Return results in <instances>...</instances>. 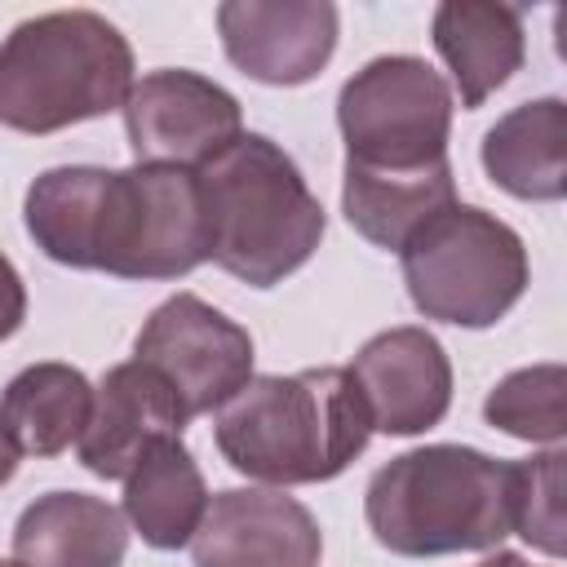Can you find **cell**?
I'll return each mask as SVG.
<instances>
[{
  "label": "cell",
  "mask_w": 567,
  "mask_h": 567,
  "mask_svg": "<svg viewBox=\"0 0 567 567\" xmlns=\"http://www.w3.org/2000/svg\"><path fill=\"white\" fill-rule=\"evenodd\" d=\"M22 221L49 261L115 279H182L213 248L199 177L177 164L44 168L27 186Z\"/></svg>",
  "instance_id": "6da1fadb"
},
{
  "label": "cell",
  "mask_w": 567,
  "mask_h": 567,
  "mask_svg": "<svg viewBox=\"0 0 567 567\" xmlns=\"http://www.w3.org/2000/svg\"><path fill=\"white\" fill-rule=\"evenodd\" d=\"M217 452L266 487L328 483L372 439V416L350 368H301L252 377L213 425Z\"/></svg>",
  "instance_id": "7a4b0ae2"
},
{
  "label": "cell",
  "mask_w": 567,
  "mask_h": 567,
  "mask_svg": "<svg viewBox=\"0 0 567 567\" xmlns=\"http://www.w3.org/2000/svg\"><path fill=\"white\" fill-rule=\"evenodd\" d=\"M208 213V261L248 288H275L301 270L323 239V204L292 155L266 133H239L195 168Z\"/></svg>",
  "instance_id": "3957f363"
},
{
  "label": "cell",
  "mask_w": 567,
  "mask_h": 567,
  "mask_svg": "<svg viewBox=\"0 0 567 567\" xmlns=\"http://www.w3.org/2000/svg\"><path fill=\"white\" fill-rule=\"evenodd\" d=\"M514 465L478 447L430 443L385 461L363 492L372 540L399 558L501 549Z\"/></svg>",
  "instance_id": "277c9868"
},
{
  "label": "cell",
  "mask_w": 567,
  "mask_h": 567,
  "mask_svg": "<svg viewBox=\"0 0 567 567\" xmlns=\"http://www.w3.org/2000/svg\"><path fill=\"white\" fill-rule=\"evenodd\" d=\"M133 49L93 9H58L18 22L0 40V124L44 137L124 106Z\"/></svg>",
  "instance_id": "5b68a950"
},
{
  "label": "cell",
  "mask_w": 567,
  "mask_h": 567,
  "mask_svg": "<svg viewBox=\"0 0 567 567\" xmlns=\"http://www.w3.org/2000/svg\"><path fill=\"white\" fill-rule=\"evenodd\" d=\"M412 306L452 328H492L527 292V248L509 221L478 204H447L403 248Z\"/></svg>",
  "instance_id": "8992f818"
},
{
  "label": "cell",
  "mask_w": 567,
  "mask_h": 567,
  "mask_svg": "<svg viewBox=\"0 0 567 567\" xmlns=\"http://www.w3.org/2000/svg\"><path fill=\"white\" fill-rule=\"evenodd\" d=\"M452 111H456L452 89L425 58L412 53L372 58L337 93L346 168L421 173L447 164Z\"/></svg>",
  "instance_id": "52a82bcc"
},
{
  "label": "cell",
  "mask_w": 567,
  "mask_h": 567,
  "mask_svg": "<svg viewBox=\"0 0 567 567\" xmlns=\"http://www.w3.org/2000/svg\"><path fill=\"white\" fill-rule=\"evenodd\" d=\"M133 359L155 368L177 394L186 421L221 412L252 381V337L195 292H177L151 310L133 337Z\"/></svg>",
  "instance_id": "ba28073f"
},
{
  "label": "cell",
  "mask_w": 567,
  "mask_h": 567,
  "mask_svg": "<svg viewBox=\"0 0 567 567\" xmlns=\"http://www.w3.org/2000/svg\"><path fill=\"white\" fill-rule=\"evenodd\" d=\"M120 111L137 164L199 168L244 133L239 97L217 80L182 66L133 80Z\"/></svg>",
  "instance_id": "9c48e42d"
},
{
  "label": "cell",
  "mask_w": 567,
  "mask_h": 567,
  "mask_svg": "<svg viewBox=\"0 0 567 567\" xmlns=\"http://www.w3.org/2000/svg\"><path fill=\"white\" fill-rule=\"evenodd\" d=\"M372 430L412 439L434 430L452 408V359L443 341L416 323L368 337L350 363Z\"/></svg>",
  "instance_id": "30bf717a"
},
{
  "label": "cell",
  "mask_w": 567,
  "mask_h": 567,
  "mask_svg": "<svg viewBox=\"0 0 567 567\" xmlns=\"http://www.w3.org/2000/svg\"><path fill=\"white\" fill-rule=\"evenodd\" d=\"M190 554L195 567H319L323 536L297 496L279 487H226L208 496Z\"/></svg>",
  "instance_id": "8fae6325"
},
{
  "label": "cell",
  "mask_w": 567,
  "mask_h": 567,
  "mask_svg": "<svg viewBox=\"0 0 567 567\" xmlns=\"http://www.w3.org/2000/svg\"><path fill=\"white\" fill-rule=\"evenodd\" d=\"M217 35L248 80L292 89L315 80L337 49V9L328 0H226Z\"/></svg>",
  "instance_id": "7c38bea8"
},
{
  "label": "cell",
  "mask_w": 567,
  "mask_h": 567,
  "mask_svg": "<svg viewBox=\"0 0 567 567\" xmlns=\"http://www.w3.org/2000/svg\"><path fill=\"white\" fill-rule=\"evenodd\" d=\"M182 430L186 412L168 381L155 368L128 359L97 381L84 434L75 439V456L97 478H124L151 447L182 439Z\"/></svg>",
  "instance_id": "4fadbf2b"
},
{
  "label": "cell",
  "mask_w": 567,
  "mask_h": 567,
  "mask_svg": "<svg viewBox=\"0 0 567 567\" xmlns=\"http://www.w3.org/2000/svg\"><path fill=\"white\" fill-rule=\"evenodd\" d=\"M124 554V514L89 492H44L13 523L18 567H120Z\"/></svg>",
  "instance_id": "5bb4252c"
},
{
  "label": "cell",
  "mask_w": 567,
  "mask_h": 567,
  "mask_svg": "<svg viewBox=\"0 0 567 567\" xmlns=\"http://www.w3.org/2000/svg\"><path fill=\"white\" fill-rule=\"evenodd\" d=\"M434 49L452 71V84L461 93V106H483L527 58L523 40V13L514 4L492 0H443L430 22Z\"/></svg>",
  "instance_id": "9a60e30c"
},
{
  "label": "cell",
  "mask_w": 567,
  "mask_h": 567,
  "mask_svg": "<svg viewBox=\"0 0 567 567\" xmlns=\"http://www.w3.org/2000/svg\"><path fill=\"white\" fill-rule=\"evenodd\" d=\"M483 173L514 199L554 204L567 195V102L532 97L505 111L478 146Z\"/></svg>",
  "instance_id": "2e32d148"
},
{
  "label": "cell",
  "mask_w": 567,
  "mask_h": 567,
  "mask_svg": "<svg viewBox=\"0 0 567 567\" xmlns=\"http://www.w3.org/2000/svg\"><path fill=\"white\" fill-rule=\"evenodd\" d=\"M208 509V483L182 439L151 447L124 474V523L151 549H182L199 532Z\"/></svg>",
  "instance_id": "e0dca14e"
},
{
  "label": "cell",
  "mask_w": 567,
  "mask_h": 567,
  "mask_svg": "<svg viewBox=\"0 0 567 567\" xmlns=\"http://www.w3.org/2000/svg\"><path fill=\"white\" fill-rule=\"evenodd\" d=\"M456 204L452 159L421 173H368L341 168V213L377 248L399 252L434 213Z\"/></svg>",
  "instance_id": "ac0fdd59"
},
{
  "label": "cell",
  "mask_w": 567,
  "mask_h": 567,
  "mask_svg": "<svg viewBox=\"0 0 567 567\" xmlns=\"http://www.w3.org/2000/svg\"><path fill=\"white\" fill-rule=\"evenodd\" d=\"M89 408H93V385L71 363H31L0 394V412L22 456L66 452L84 434Z\"/></svg>",
  "instance_id": "d6986e66"
},
{
  "label": "cell",
  "mask_w": 567,
  "mask_h": 567,
  "mask_svg": "<svg viewBox=\"0 0 567 567\" xmlns=\"http://www.w3.org/2000/svg\"><path fill=\"white\" fill-rule=\"evenodd\" d=\"M567 368L563 363H532L518 368L509 377H501L487 399H483V416L492 430L523 439V443H563L567 434Z\"/></svg>",
  "instance_id": "ffe728a7"
},
{
  "label": "cell",
  "mask_w": 567,
  "mask_h": 567,
  "mask_svg": "<svg viewBox=\"0 0 567 567\" xmlns=\"http://www.w3.org/2000/svg\"><path fill=\"white\" fill-rule=\"evenodd\" d=\"M563 461L567 456L558 447L514 461V483H509V532H518L545 558H563V549H567Z\"/></svg>",
  "instance_id": "44dd1931"
},
{
  "label": "cell",
  "mask_w": 567,
  "mask_h": 567,
  "mask_svg": "<svg viewBox=\"0 0 567 567\" xmlns=\"http://www.w3.org/2000/svg\"><path fill=\"white\" fill-rule=\"evenodd\" d=\"M27 319V284L18 275V266L0 252V341H9Z\"/></svg>",
  "instance_id": "7402d4cb"
},
{
  "label": "cell",
  "mask_w": 567,
  "mask_h": 567,
  "mask_svg": "<svg viewBox=\"0 0 567 567\" xmlns=\"http://www.w3.org/2000/svg\"><path fill=\"white\" fill-rule=\"evenodd\" d=\"M18 461H22V447H18V439H13V430H9V421L0 412V487L18 474Z\"/></svg>",
  "instance_id": "603a6c76"
},
{
  "label": "cell",
  "mask_w": 567,
  "mask_h": 567,
  "mask_svg": "<svg viewBox=\"0 0 567 567\" xmlns=\"http://www.w3.org/2000/svg\"><path fill=\"white\" fill-rule=\"evenodd\" d=\"M478 567H536L532 558H523V554H514V549H496L492 558H483Z\"/></svg>",
  "instance_id": "cb8c5ba5"
},
{
  "label": "cell",
  "mask_w": 567,
  "mask_h": 567,
  "mask_svg": "<svg viewBox=\"0 0 567 567\" xmlns=\"http://www.w3.org/2000/svg\"><path fill=\"white\" fill-rule=\"evenodd\" d=\"M0 567H18V563H4V558H0Z\"/></svg>",
  "instance_id": "d4e9b609"
}]
</instances>
